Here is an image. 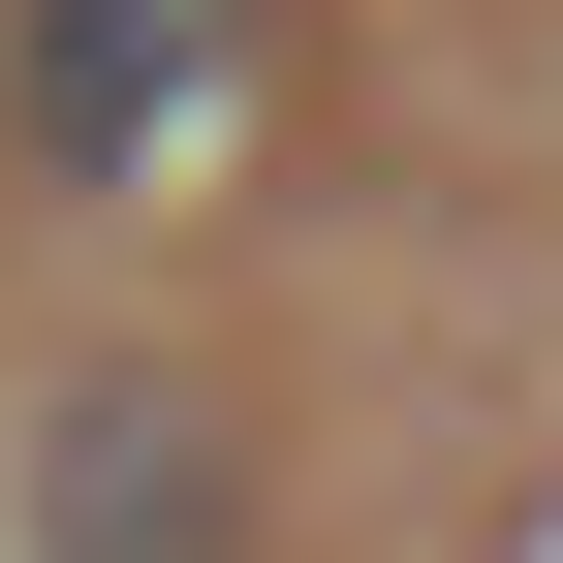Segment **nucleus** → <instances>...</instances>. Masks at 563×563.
Returning a JSON list of instances; mask_svg holds the SVG:
<instances>
[{
  "instance_id": "2",
  "label": "nucleus",
  "mask_w": 563,
  "mask_h": 563,
  "mask_svg": "<svg viewBox=\"0 0 563 563\" xmlns=\"http://www.w3.org/2000/svg\"><path fill=\"white\" fill-rule=\"evenodd\" d=\"M32 563H251V439L188 376H63L32 407Z\"/></svg>"
},
{
  "instance_id": "1",
  "label": "nucleus",
  "mask_w": 563,
  "mask_h": 563,
  "mask_svg": "<svg viewBox=\"0 0 563 563\" xmlns=\"http://www.w3.org/2000/svg\"><path fill=\"white\" fill-rule=\"evenodd\" d=\"M251 95H282V0H0V157L63 220H157Z\"/></svg>"
}]
</instances>
